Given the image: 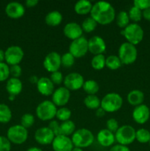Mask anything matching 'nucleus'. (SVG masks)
<instances>
[{
  "instance_id": "1",
  "label": "nucleus",
  "mask_w": 150,
  "mask_h": 151,
  "mask_svg": "<svg viewBox=\"0 0 150 151\" xmlns=\"http://www.w3.org/2000/svg\"><path fill=\"white\" fill-rule=\"evenodd\" d=\"M91 16L101 25H107L116 19V11L110 3L99 1L93 4Z\"/></svg>"
},
{
  "instance_id": "2",
  "label": "nucleus",
  "mask_w": 150,
  "mask_h": 151,
  "mask_svg": "<svg viewBox=\"0 0 150 151\" xmlns=\"http://www.w3.org/2000/svg\"><path fill=\"white\" fill-rule=\"evenodd\" d=\"M71 139L74 147L83 149L90 147L94 143L95 137L89 129L83 128L76 130Z\"/></svg>"
},
{
  "instance_id": "3",
  "label": "nucleus",
  "mask_w": 150,
  "mask_h": 151,
  "mask_svg": "<svg viewBox=\"0 0 150 151\" xmlns=\"http://www.w3.org/2000/svg\"><path fill=\"white\" fill-rule=\"evenodd\" d=\"M121 34L124 35L127 42L135 46L140 44L144 36V29L137 23L129 24L121 31Z\"/></svg>"
},
{
  "instance_id": "4",
  "label": "nucleus",
  "mask_w": 150,
  "mask_h": 151,
  "mask_svg": "<svg viewBox=\"0 0 150 151\" xmlns=\"http://www.w3.org/2000/svg\"><path fill=\"white\" fill-rule=\"evenodd\" d=\"M123 106V99L119 94L116 92H110L106 94L101 100V108L106 113H113Z\"/></svg>"
},
{
  "instance_id": "5",
  "label": "nucleus",
  "mask_w": 150,
  "mask_h": 151,
  "mask_svg": "<svg viewBox=\"0 0 150 151\" xmlns=\"http://www.w3.org/2000/svg\"><path fill=\"white\" fill-rule=\"evenodd\" d=\"M118 57L122 64L130 65L135 62L138 58V50L135 45L129 42L122 43L119 48Z\"/></svg>"
},
{
  "instance_id": "6",
  "label": "nucleus",
  "mask_w": 150,
  "mask_h": 151,
  "mask_svg": "<svg viewBox=\"0 0 150 151\" xmlns=\"http://www.w3.org/2000/svg\"><path fill=\"white\" fill-rule=\"evenodd\" d=\"M57 108L51 100H44L35 110L37 117L42 121H51L56 116Z\"/></svg>"
},
{
  "instance_id": "7",
  "label": "nucleus",
  "mask_w": 150,
  "mask_h": 151,
  "mask_svg": "<svg viewBox=\"0 0 150 151\" xmlns=\"http://www.w3.org/2000/svg\"><path fill=\"white\" fill-rule=\"evenodd\" d=\"M135 133L136 130L131 125H122L115 133L116 142L118 144L128 146L135 140Z\"/></svg>"
},
{
  "instance_id": "8",
  "label": "nucleus",
  "mask_w": 150,
  "mask_h": 151,
  "mask_svg": "<svg viewBox=\"0 0 150 151\" xmlns=\"http://www.w3.org/2000/svg\"><path fill=\"white\" fill-rule=\"evenodd\" d=\"M28 130L21 125H15L7 130V138L15 145L24 144L28 139Z\"/></svg>"
},
{
  "instance_id": "9",
  "label": "nucleus",
  "mask_w": 150,
  "mask_h": 151,
  "mask_svg": "<svg viewBox=\"0 0 150 151\" xmlns=\"http://www.w3.org/2000/svg\"><path fill=\"white\" fill-rule=\"evenodd\" d=\"M69 50L75 58L83 57L88 52V40L84 36L74 40L71 42Z\"/></svg>"
},
{
  "instance_id": "10",
  "label": "nucleus",
  "mask_w": 150,
  "mask_h": 151,
  "mask_svg": "<svg viewBox=\"0 0 150 151\" xmlns=\"http://www.w3.org/2000/svg\"><path fill=\"white\" fill-rule=\"evenodd\" d=\"M24 55V53L21 47L17 45L10 46L4 52V60L10 66L19 65L23 60Z\"/></svg>"
},
{
  "instance_id": "11",
  "label": "nucleus",
  "mask_w": 150,
  "mask_h": 151,
  "mask_svg": "<svg viewBox=\"0 0 150 151\" xmlns=\"http://www.w3.org/2000/svg\"><path fill=\"white\" fill-rule=\"evenodd\" d=\"M85 80L81 74L77 72H71L63 79V84L69 91H77L82 88Z\"/></svg>"
},
{
  "instance_id": "12",
  "label": "nucleus",
  "mask_w": 150,
  "mask_h": 151,
  "mask_svg": "<svg viewBox=\"0 0 150 151\" xmlns=\"http://www.w3.org/2000/svg\"><path fill=\"white\" fill-rule=\"evenodd\" d=\"M43 65L44 69L51 73L59 71L61 66V55L57 52H50L44 58Z\"/></svg>"
},
{
  "instance_id": "13",
  "label": "nucleus",
  "mask_w": 150,
  "mask_h": 151,
  "mask_svg": "<svg viewBox=\"0 0 150 151\" xmlns=\"http://www.w3.org/2000/svg\"><path fill=\"white\" fill-rule=\"evenodd\" d=\"M71 92L64 86H60L56 88L51 94V101L56 106L64 107L69 102Z\"/></svg>"
},
{
  "instance_id": "14",
  "label": "nucleus",
  "mask_w": 150,
  "mask_h": 151,
  "mask_svg": "<svg viewBox=\"0 0 150 151\" xmlns=\"http://www.w3.org/2000/svg\"><path fill=\"white\" fill-rule=\"evenodd\" d=\"M34 137L35 141L38 144L41 145H51L55 136L49 127H42L36 130Z\"/></svg>"
},
{
  "instance_id": "15",
  "label": "nucleus",
  "mask_w": 150,
  "mask_h": 151,
  "mask_svg": "<svg viewBox=\"0 0 150 151\" xmlns=\"http://www.w3.org/2000/svg\"><path fill=\"white\" fill-rule=\"evenodd\" d=\"M51 146L54 151H71L74 147L71 139L64 135L56 136Z\"/></svg>"
},
{
  "instance_id": "16",
  "label": "nucleus",
  "mask_w": 150,
  "mask_h": 151,
  "mask_svg": "<svg viewBox=\"0 0 150 151\" xmlns=\"http://www.w3.org/2000/svg\"><path fill=\"white\" fill-rule=\"evenodd\" d=\"M132 116L136 123L143 125L149 119L150 109L146 105L141 104L135 106L132 111Z\"/></svg>"
},
{
  "instance_id": "17",
  "label": "nucleus",
  "mask_w": 150,
  "mask_h": 151,
  "mask_svg": "<svg viewBox=\"0 0 150 151\" xmlns=\"http://www.w3.org/2000/svg\"><path fill=\"white\" fill-rule=\"evenodd\" d=\"M106 43L101 37L94 35L88 39V52L94 55H101L105 52Z\"/></svg>"
},
{
  "instance_id": "18",
  "label": "nucleus",
  "mask_w": 150,
  "mask_h": 151,
  "mask_svg": "<svg viewBox=\"0 0 150 151\" xmlns=\"http://www.w3.org/2000/svg\"><path fill=\"white\" fill-rule=\"evenodd\" d=\"M63 33L66 38L74 41L82 36L83 30L80 24L76 22H69L65 25L63 28Z\"/></svg>"
},
{
  "instance_id": "19",
  "label": "nucleus",
  "mask_w": 150,
  "mask_h": 151,
  "mask_svg": "<svg viewBox=\"0 0 150 151\" xmlns=\"http://www.w3.org/2000/svg\"><path fill=\"white\" fill-rule=\"evenodd\" d=\"M5 13L7 16L11 19H20L24 15L25 7L21 3L18 1H11L6 6Z\"/></svg>"
},
{
  "instance_id": "20",
  "label": "nucleus",
  "mask_w": 150,
  "mask_h": 151,
  "mask_svg": "<svg viewBox=\"0 0 150 151\" xmlns=\"http://www.w3.org/2000/svg\"><path fill=\"white\" fill-rule=\"evenodd\" d=\"M96 140L99 144L104 147H112L116 142L115 134L112 133L107 128L101 129L96 135Z\"/></svg>"
},
{
  "instance_id": "21",
  "label": "nucleus",
  "mask_w": 150,
  "mask_h": 151,
  "mask_svg": "<svg viewBox=\"0 0 150 151\" xmlns=\"http://www.w3.org/2000/svg\"><path fill=\"white\" fill-rule=\"evenodd\" d=\"M38 92L44 96H50L54 91V85L49 78L41 77L36 84Z\"/></svg>"
},
{
  "instance_id": "22",
  "label": "nucleus",
  "mask_w": 150,
  "mask_h": 151,
  "mask_svg": "<svg viewBox=\"0 0 150 151\" xmlns=\"http://www.w3.org/2000/svg\"><path fill=\"white\" fill-rule=\"evenodd\" d=\"M23 89V84L19 78H10L6 84V90L9 95L17 96L20 94Z\"/></svg>"
},
{
  "instance_id": "23",
  "label": "nucleus",
  "mask_w": 150,
  "mask_h": 151,
  "mask_svg": "<svg viewBox=\"0 0 150 151\" xmlns=\"http://www.w3.org/2000/svg\"><path fill=\"white\" fill-rule=\"evenodd\" d=\"M144 98H145V96H144V92L138 89H133L130 91L128 93L127 97H126L128 103L131 106H133L135 107L143 104Z\"/></svg>"
},
{
  "instance_id": "24",
  "label": "nucleus",
  "mask_w": 150,
  "mask_h": 151,
  "mask_svg": "<svg viewBox=\"0 0 150 151\" xmlns=\"http://www.w3.org/2000/svg\"><path fill=\"white\" fill-rule=\"evenodd\" d=\"M63 21V15L58 10H52L46 15L45 22L47 25L56 27L60 24Z\"/></svg>"
},
{
  "instance_id": "25",
  "label": "nucleus",
  "mask_w": 150,
  "mask_h": 151,
  "mask_svg": "<svg viewBox=\"0 0 150 151\" xmlns=\"http://www.w3.org/2000/svg\"><path fill=\"white\" fill-rule=\"evenodd\" d=\"M93 4L88 0H79L74 4L75 13L79 15H87L91 13Z\"/></svg>"
},
{
  "instance_id": "26",
  "label": "nucleus",
  "mask_w": 150,
  "mask_h": 151,
  "mask_svg": "<svg viewBox=\"0 0 150 151\" xmlns=\"http://www.w3.org/2000/svg\"><path fill=\"white\" fill-rule=\"evenodd\" d=\"M83 102L86 108L91 110H96L101 107V100L96 94L87 95L84 99Z\"/></svg>"
},
{
  "instance_id": "27",
  "label": "nucleus",
  "mask_w": 150,
  "mask_h": 151,
  "mask_svg": "<svg viewBox=\"0 0 150 151\" xmlns=\"http://www.w3.org/2000/svg\"><path fill=\"white\" fill-rule=\"evenodd\" d=\"M82 88L88 95H94L99 91V86L94 80H88L84 82Z\"/></svg>"
},
{
  "instance_id": "28",
  "label": "nucleus",
  "mask_w": 150,
  "mask_h": 151,
  "mask_svg": "<svg viewBox=\"0 0 150 151\" xmlns=\"http://www.w3.org/2000/svg\"><path fill=\"white\" fill-rule=\"evenodd\" d=\"M75 131H76V125L74 122L71 119L62 122V123L60 124V134L61 135L67 136V137H69L70 135L72 136Z\"/></svg>"
},
{
  "instance_id": "29",
  "label": "nucleus",
  "mask_w": 150,
  "mask_h": 151,
  "mask_svg": "<svg viewBox=\"0 0 150 151\" xmlns=\"http://www.w3.org/2000/svg\"><path fill=\"white\" fill-rule=\"evenodd\" d=\"M12 119L11 109L7 105L0 103V122L7 123Z\"/></svg>"
},
{
  "instance_id": "30",
  "label": "nucleus",
  "mask_w": 150,
  "mask_h": 151,
  "mask_svg": "<svg viewBox=\"0 0 150 151\" xmlns=\"http://www.w3.org/2000/svg\"><path fill=\"white\" fill-rule=\"evenodd\" d=\"M106 57L103 54L96 55L91 59V65L95 70H101L105 67Z\"/></svg>"
},
{
  "instance_id": "31",
  "label": "nucleus",
  "mask_w": 150,
  "mask_h": 151,
  "mask_svg": "<svg viewBox=\"0 0 150 151\" xmlns=\"http://www.w3.org/2000/svg\"><path fill=\"white\" fill-rule=\"evenodd\" d=\"M121 62L118 55H109L108 57L106 58L105 66H107L108 69H111V70H116V69H119L121 66Z\"/></svg>"
},
{
  "instance_id": "32",
  "label": "nucleus",
  "mask_w": 150,
  "mask_h": 151,
  "mask_svg": "<svg viewBox=\"0 0 150 151\" xmlns=\"http://www.w3.org/2000/svg\"><path fill=\"white\" fill-rule=\"evenodd\" d=\"M116 24L120 28H125L129 24L128 13L125 10H121L116 16Z\"/></svg>"
},
{
  "instance_id": "33",
  "label": "nucleus",
  "mask_w": 150,
  "mask_h": 151,
  "mask_svg": "<svg viewBox=\"0 0 150 151\" xmlns=\"http://www.w3.org/2000/svg\"><path fill=\"white\" fill-rule=\"evenodd\" d=\"M135 140L141 144L149 143L150 141V132L146 128H139L135 133Z\"/></svg>"
},
{
  "instance_id": "34",
  "label": "nucleus",
  "mask_w": 150,
  "mask_h": 151,
  "mask_svg": "<svg viewBox=\"0 0 150 151\" xmlns=\"http://www.w3.org/2000/svg\"><path fill=\"white\" fill-rule=\"evenodd\" d=\"M97 24H98V23L91 16H89V17H87L84 19L82 24H81V27H82V29L84 32L89 33V32L95 30Z\"/></svg>"
},
{
  "instance_id": "35",
  "label": "nucleus",
  "mask_w": 150,
  "mask_h": 151,
  "mask_svg": "<svg viewBox=\"0 0 150 151\" xmlns=\"http://www.w3.org/2000/svg\"><path fill=\"white\" fill-rule=\"evenodd\" d=\"M71 116V111L66 107H60V109H57V113H56V118L57 119L65 122V121L69 120Z\"/></svg>"
},
{
  "instance_id": "36",
  "label": "nucleus",
  "mask_w": 150,
  "mask_h": 151,
  "mask_svg": "<svg viewBox=\"0 0 150 151\" xmlns=\"http://www.w3.org/2000/svg\"><path fill=\"white\" fill-rule=\"evenodd\" d=\"M128 16H129V20H132L133 23H137L142 19V10L135 6H132L128 11Z\"/></svg>"
},
{
  "instance_id": "37",
  "label": "nucleus",
  "mask_w": 150,
  "mask_h": 151,
  "mask_svg": "<svg viewBox=\"0 0 150 151\" xmlns=\"http://www.w3.org/2000/svg\"><path fill=\"white\" fill-rule=\"evenodd\" d=\"M75 58L69 52L61 55V66L66 68H70L74 64Z\"/></svg>"
},
{
  "instance_id": "38",
  "label": "nucleus",
  "mask_w": 150,
  "mask_h": 151,
  "mask_svg": "<svg viewBox=\"0 0 150 151\" xmlns=\"http://www.w3.org/2000/svg\"><path fill=\"white\" fill-rule=\"evenodd\" d=\"M34 122H35V117L33 115L29 113L24 114L21 117V125H22L26 129L32 127Z\"/></svg>"
},
{
  "instance_id": "39",
  "label": "nucleus",
  "mask_w": 150,
  "mask_h": 151,
  "mask_svg": "<svg viewBox=\"0 0 150 151\" xmlns=\"http://www.w3.org/2000/svg\"><path fill=\"white\" fill-rule=\"evenodd\" d=\"M10 66L7 63L3 62L0 63V82L6 81L10 77Z\"/></svg>"
},
{
  "instance_id": "40",
  "label": "nucleus",
  "mask_w": 150,
  "mask_h": 151,
  "mask_svg": "<svg viewBox=\"0 0 150 151\" xmlns=\"http://www.w3.org/2000/svg\"><path fill=\"white\" fill-rule=\"evenodd\" d=\"M49 78L54 85H60L63 82V79H64L63 74L60 71L51 73Z\"/></svg>"
},
{
  "instance_id": "41",
  "label": "nucleus",
  "mask_w": 150,
  "mask_h": 151,
  "mask_svg": "<svg viewBox=\"0 0 150 151\" xmlns=\"http://www.w3.org/2000/svg\"><path fill=\"white\" fill-rule=\"evenodd\" d=\"M11 142L5 137L0 136V151H10Z\"/></svg>"
},
{
  "instance_id": "42",
  "label": "nucleus",
  "mask_w": 150,
  "mask_h": 151,
  "mask_svg": "<svg viewBox=\"0 0 150 151\" xmlns=\"http://www.w3.org/2000/svg\"><path fill=\"white\" fill-rule=\"evenodd\" d=\"M106 126H107V129L111 131L113 134H115L119 128L118 121L116 119H113V118H110V119H107V122H106Z\"/></svg>"
},
{
  "instance_id": "43",
  "label": "nucleus",
  "mask_w": 150,
  "mask_h": 151,
  "mask_svg": "<svg viewBox=\"0 0 150 151\" xmlns=\"http://www.w3.org/2000/svg\"><path fill=\"white\" fill-rule=\"evenodd\" d=\"M133 6L143 11L150 7V0H135L133 1Z\"/></svg>"
},
{
  "instance_id": "44",
  "label": "nucleus",
  "mask_w": 150,
  "mask_h": 151,
  "mask_svg": "<svg viewBox=\"0 0 150 151\" xmlns=\"http://www.w3.org/2000/svg\"><path fill=\"white\" fill-rule=\"evenodd\" d=\"M49 128L51 130L53 133H54V136L61 135L60 134V124L56 120H51L49 123Z\"/></svg>"
},
{
  "instance_id": "45",
  "label": "nucleus",
  "mask_w": 150,
  "mask_h": 151,
  "mask_svg": "<svg viewBox=\"0 0 150 151\" xmlns=\"http://www.w3.org/2000/svg\"><path fill=\"white\" fill-rule=\"evenodd\" d=\"M10 74L12 78H19L22 74V69L19 65H13L10 66Z\"/></svg>"
},
{
  "instance_id": "46",
  "label": "nucleus",
  "mask_w": 150,
  "mask_h": 151,
  "mask_svg": "<svg viewBox=\"0 0 150 151\" xmlns=\"http://www.w3.org/2000/svg\"><path fill=\"white\" fill-rule=\"evenodd\" d=\"M109 151H131L130 149L128 147V146L122 145L117 144L110 147Z\"/></svg>"
},
{
  "instance_id": "47",
  "label": "nucleus",
  "mask_w": 150,
  "mask_h": 151,
  "mask_svg": "<svg viewBox=\"0 0 150 151\" xmlns=\"http://www.w3.org/2000/svg\"><path fill=\"white\" fill-rule=\"evenodd\" d=\"M39 1L38 0H26L25 1V4L27 7H34L38 4Z\"/></svg>"
},
{
  "instance_id": "48",
  "label": "nucleus",
  "mask_w": 150,
  "mask_h": 151,
  "mask_svg": "<svg viewBox=\"0 0 150 151\" xmlns=\"http://www.w3.org/2000/svg\"><path fill=\"white\" fill-rule=\"evenodd\" d=\"M143 14V18L146 20L150 22V7L149 8L146 9V10H144L142 11Z\"/></svg>"
},
{
  "instance_id": "49",
  "label": "nucleus",
  "mask_w": 150,
  "mask_h": 151,
  "mask_svg": "<svg viewBox=\"0 0 150 151\" xmlns=\"http://www.w3.org/2000/svg\"><path fill=\"white\" fill-rule=\"evenodd\" d=\"M106 112L104 111V109H102V108H99L98 109H96V116H97V117H99V118H101L103 117V116L105 115Z\"/></svg>"
},
{
  "instance_id": "50",
  "label": "nucleus",
  "mask_w": 150,
  "mask_h": 151,
  "mask_svg": "<svg viewBox=\"0 0 150 151\" xmlns=\"http://www.w3.org/2000/svg\"><path fill=\"white\" fill-rule=\"evenodd\" d=\"M38 80H39V78H38L36 75H32V76L29 77V82H30L32 84H37Z\"/></svg>"
},
{
  "instance_id": "51",
  "label": "nucleus",
  "mask_w": 150,
  "mask_h": 151,
  "mask_svg": "<svg viewBox=\"0 0 150 151\" xmlns=\"http://www.w3.org/2000/svg\"><path fill=\"white\" fill-rule=\"evenodd\" d=\"M4 52L0 49V63H3L4 60Z\"/></svg>"
},
{
  "instance_id": "52",
  "label": "nucleus",
  "mask_w": 150,
  "mask_h": 151,
  "mask_svg": "<svg viewBox=\"0 0 150 151\" xmlns=\"http://www.w3.org/2000/svg\"><path fill=\"white\" fill-rule=\"evenodd\" d=\"M26 151H43V150L42 149H41L40 147H30Z\"/></svg>"
},
{
  "instance_id": "53",
  "label": "nucleus",
  "mask_w": 150,
  "mask_h": 151,
  "mask_svg": "<svg viewBox=\"0 0 150 151\" xmlns=\"http://www.w3.org/2000/svg\"><path fill=\"white\" fill-rule=\"evenodd\" d=\"M71 151H84V150H83V149H82V148H79V147H74L73 148V150H72Z\"/></svg>"
},
{
  "instance_id": "54",
  "label": "nucleus",
  "mask_w": 150,
  "mask_h": 151,
  "mask_svg": "<svg viewBox=\"0 0 150 151\" xmlns=\"http://www.w3.org/2000/svg\"><path fill=\"white\" fill-rule=\"evenodd\" d=\"M15 97H16V96H13V95H9L8 97V99L10 100V101H13V100H15Z\"/></svg>"
},
{
  "instance_id": "55",
  "label": "nucleus",
  "mask_w": 150,
  "mask_h": 151,
  "mask_svg": "<svg viewBox=\"0 0 150 151\" xmlns=\"http://www.w3.org/2000/svg\"><path fill=\"white\" fill-rule=\"evenodd\" d=\"M149 145H150V141H149Z\"/></svg>"
}]
</instances>
